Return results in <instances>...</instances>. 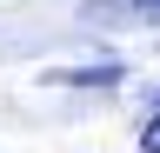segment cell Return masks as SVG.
<instances>
[{
    "label": "cell",
    "mask_w": 160,
    "mask_h": 153,
    "mask_svg": "<svg viewBox=\"0 0 160 153\" xmlns=\"http://www.w3.org/2000/svg\"><path fill=\"white\" fill-rule=\"evenodd\" d=\"M93 20H127V13H160V0H93Z\"/></svg>",
    "instance_id": "cell-1"
},
{
    "label": "cell",
    "mask_w": 160,
    "mask_h": 153,
    "mask_svg": "<svg viewBox=\"0 0 160 153\" xmlns=\"http://www.w3.org/2000/svg\"><path fill=\"white\" fill-rule=\"evenodd\" d=\"M140 153H160V100H153V120L140 127Z\"/></svg>",
    "instance_id": "cell-2"
}]
</instances>
